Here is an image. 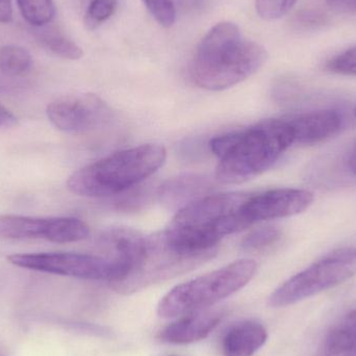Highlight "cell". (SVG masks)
Instances as JSON below:
<instances>
[{
  "label": "cell",
  "instance_id": "cell-1",
  "mask_svg": "<svg viewBox=\"0 0 356 356\" xmlns=\"http://www.w3.org/2000/svg\"><path fill=\"white\" fill-rule=\"evenodd\" d=\"M294 144L286 119H270L209 142L219 160L216 177L222 184H242L271 168Z\"/></svg>",
  "mask_w": 356,
  "mask_h": 356
},
{
  "label": "cell",
  "instance_id": "cell-2",
  "mask_svg": "<svg viewBox=\"0 0 356 356\" xmlns=\"http://www.w3.org/2000/svg\"><path fill=\"white\" fill-rule=\"evenodd\" d=\"M267 58L263 46L243 39L238 25L218 23L197 48L190 67L191 79L201 89L222 91L252 76Z\"/></svg>",
  "mask_w": 356,
  "mask_h": 356
},
{
  "label": "cell",
  "instance_id": "cell-3",
  "mask_svg": "<svg viewBox=\"0 0 356 356\" xmlns=\"http://www.w3.org/2000/svg\"><path fill=\"white\" fill-rule=\"evenodd\" d=\"M249 194L207 195L178 211L168 228V238L179 248L195 253H215L220 241L248 227L242 207Z\"/></svg>",
  "mask_w": 356,
  "mask_h": 356
},
{
  "label": "cell",
  "instance_id": "cell-4",
  "mask_svg": "<svg viewBox=\"0 0 356 356\" xmlns=\"http://www.w3.org/2000/svg\"><path fill=\"white\" fill-rule=\"evenodd\" d=\"M167 152L159 144H145L121 150L79 169L67 186L83 197H108L137 186L166 162Z\"/></svg>",
  "mask_w": 356,
  "mask_h": 356
},
{
  "label": "cell",
  "instance_id": "cell-5",
  "mask_svg": "<svg viewBox=\"0 0 356 356\" xmlns=\"http://www.w3.org/2000/svg\"><path fill=\"white\" fill-rule=\"evenodd\" d=\"M215 253H195L177 246L161 232L144 236L143 242L125 273L110 282L115 292L122 295L139 292L147 286L191 271L213 259Z\"/></svg>",
  "mask_w": 356,
  "mask_h": 356
},
{
  "label": "cell",
  "instance_id": "cell-6",
  "mask_svg": "<svg viewBox=\"0 0 356 356\" xmlns=\"http://www.w3.org/2000/svg\"><path fill=\"white\" fill-rule=\"evenodd\" d=\"M257 269V263L252 259H241L178 284L161 299L158 315L170 319L209 309L244 288Z\"/></svg>",
  "mask_w": 356,
  "mask_h": 356
},
{
  "label": "cell",
  "instance_id": "cell-7",
  "mask_svg": "<svg viewBox=\"0 0 356 356\" xmlns=\"http://www.w3.org/2000/svg\"><path fill=\"white\" fill-rule=\"evenodd\" d=\"M356 275V248L345 247L328 253L286 280L269 297L272 307H284L339 286Z\"/></svg>",
  "mask_w": 356,
  "mask_h": 356
},
{
  "label": "cell",
  "instance_id": "cell-8",
  "mask_svg": "<svg viewBox=\"0 0 356 356\" xmlns=\"http://www.w3.org/2000/svg\"><path fill=\"white\" fill-rule=\"evenodd\" d=\"M8 261L16 267L54 275L90 280H118L123 267L108 257L72 252L29 253L13 254Z\"/></svg>",
  "mask_w": 356,
  "mask_h": 356
},
{
  "label": "cell",
  "instance_id": "cell-9",
  "mask_svg": "<svg viewBox=\"0 0 356 356\" xmlns=\"http://www.w3.org/2000/svg\"><path fill=\"white\" fill-rule=\"evenodd\" d=\"M46 114L54 127L73 135L102 129L112 117L110 106L102 98L91 93L72 94L58 98L48 104Z\"/></svg>",
  "mask_w": 356,
  "mask_h": 356
},
{
  "label": "cell",
  "instance_id": "cell-10",
  "mask_svg": "<svg viewBox=\"0 0 356 356\" xmlns=\"http://www.w3.org/2000/svg\"><path fill=\"white\" fill-rule=\"evenodd\" d=\"M314 202V195L300 188H274L249 195L242 207L249 226L257 222L291 217L303 213Z\"/></svg>",
  "mask_w": 356,
  "mask_h": 356
},
{
  "label": "cell",
  "instance_id": "cell-11",
  "mask_svg": "<svg viewBox=\"0 0 356 356\" xmlns=\"http://www.w3.org/2000/svg\"><path fill=\"white\" fill-rule=\"evenodd\" d=\"M292 129L294 144L315 145L336 136L342 127V117L337 111L322 110L286 119Z\"/></svg>",
  "mask_w": 356,
  "mask_h": 356
},
{
  "label": "cell",
  "instance_id": "cell-12",
  "mask_svg": "<svg viewBox=\"0 0 356 356\" xmlns=\"http://www.w3.org/2000/svg\"><path fill=\"white\" fill-rule=\"evenodd\" d=\"M223 312L204 309L188 314L177 322L169 324L161 332L163 342L175 345H186L207 338L223 319Z\"/></svg>",
  "mask_w": 356,
  "mask_h": 356
},
{
  "label": "cell",
  "instance_id": "cell-13",
  "mask_svg": "<svg viewBox=\"0 0 356 356\" xmlns=\"http://www.w3.org/2000/svg\"><path fill=\"white\" fill-rule=\"evenodd\" d=\"M211 188V181L199 175H182L161 186L158 196L169 209L179 211L182 207L203 197Z\"/></svg>",
  "mask_w": 356,
  "mask_h": 356
},
{
  "label": "cell",
  "instance_id": "cell-14",
  "mask_svg": "<svg viewBox=\"0 0 356 356\" xmlns=\"http://www.w3.org/2000/svg\"><path fill=\"white\" fill-rule=\"evenodd\" d=\"M267 339V330L261 323L245 321L236 324L224 337V356H253L266 344Z\"/></svg>",
  "mask_w": 356,
  "mask_h": 356
},
{
  "label": "cell",
  "instance_id": "cell-15",
  "mask_svg": "<svg viewBox=\"0 0 356 356\" xmlns=\"http://www.w3.org/2000/svg\"><path fill=\"white\" fill-rule=\"evenodd\" d=\"M320 356H356V300L330 328Z\"/></svg>",
  "mask_w": 356,
  "mask_h": 356
},
{
  "label": "cell",
  "instance_id": "cell-16",
  "mask_svg": "<svg viewBox=\"0 0 356 356\" xmlns=\"http://www.w3.org/2000/svg\"><path fill=\"white\" fill-rule=\"evenodd\" d=\"M47 218L0 215V238L13 240L44 238Z\"/></svg>",
  "mask_w": 356,
  "mask_h": 356
},
{
  "label": "cell",
  "instance_id": "cell-17",
  "mask_svg": "<svg viewBox=\"0 0 356 356\" xmlns=\"http://www.w3.org/2000/svg\"><path fill=\"white\" fill-rule=\"evenodd\" d=\"M89 236V226L77 218H47L44 238L49 242L66 244L86 240Z\"/></svg>",
  "mask_w": 356,
  "mask_h": 356
},
{
  "label": "cell",
  "instance_id": "cell-18",
  "mask_svg": "<svg viewBox=\"0 0 356 356\" xmlns=\"http://www.w3.org/2000/svg\"><path fill=\"white\" fill-rule=\"evenodd\" d=\"M48 25L40 27L35 31L38 41L46 49L66 60H76L83 58V49L74 41L69 39L58 27Z\"/></svg>",
  "mask_w": 356,
  "mask_h": 356
},
{
  "label": "cell",
  "instance_id": "cell-19",
  "mask_svg": "<svg viewBox=\"0 0 356 356\" xmlns=\"http://www.w3.org/2000/svg\"><path fill=\"white\" fill-rule=\"evenodd\" d=\"M33 68V58L21 46L6 45L0 48V72L6 76L23 77Z\"/></svg>",
  "mask_w": 356,
  "mask_h": 356
},
{
  "label": "cell",
  "instance_id": "cell-20",
  "mask_svg": "<svg viewBox=\"0 0 356 356\" xmlns=\"http://www.w3.org/2000/svg\"><path fill=\"white\" fill-rule=\"evenodd\" d=\"M21 16L35 29L50 24L56 16L54 0H16Z\"/></svg>",
  "mask_w": 356,
  "mask_h": 356
},
{
  "label": "cell",
  "instance_id": "cell-21",
  "mask_svg": "<svg viewBox=\"0 0 356 356\" xmlns=\"http://www.w3.org/2000/svg\"><path fill=\"white\" fill-rule=\"evenodd\" d=\"M282 238V232L273 226L257 228L247 234L242 241V248L247 252H261L277 244Z\"/></svg>",
  "mask_w": 356,
  "mask_h": 356
},
{
  "label": "cell",
  "instance_id": "cell-22",
  "mask_svg": "<svg viewBox=\"0 0 356 356\" xmlns=\"http://www.w3.org/2000/svg\"><path fill=\"white\" fill-rule=\"evenodd\" d=\"M117 0H91L85 16V24L89 29H97L114 14Z\"/></svg>",
  "mask_w": 356,
  "mask_h": 356
},
{
  "label": "cell",
  "instance_id": "cell-23",
  "mask_svg": "<svg viewBox=\"0 0 356 356\" xmlns=\"http://www.w3.org/2000/svg\"><path fill=\"white\" fill-rule=\"evenodd\" d=\"M330 23L325 13L319 10H301L293 18L295 29L303 31H314L323 29Z\"/></svg>",
  "mask_w": 356,
  "mask_h": 356
},
{
  "label": "cell",
  "instance_id": "cell-24",
  "mask_svg": "<svg viewBox=\"0 0 356 356\" xmlns=\"http://www.w3.org/2000/svg\"><path fill=\"white\" fill-rule=\"evenodd\" d=\"M297 0H257V14L265 20H276L288 14Z\"/></svg>",
  "mask_w": 356,
  "mask_h": 356
},
{
  "label": "cell",
  "instance_id": "cell-25",
  "mask_svg": "<svg viewBox=\"0 0 356 356\" xmlns=\"http://www.w3.org/2000/svg\"><path fill=\"white\" fill-rule=\"evenodd\" d=\"M146 8L162 26L170 27L177 19L175 6L171 0H143Z\"/></svg>",
  "mask_w": 356,
  "mask_h": 356
},
{
  "label": "cell",
  "instance_id": "cell-26",
  "mask_svg": "<svg viewBox=\"0 0 356 356\" xmlns=\"http://www.w3.org/2000/svg\"><path fill=\"white\" fill-rule=\"evenodd\" d=\"M325 68L336 74L356 75V46L328 60Z\"/></svg>",
  "mask_w": 356,
  "mask_h": 356
},
{
  "label": "cell",
  "instance_id": "cell-27",
  "mask_svg": "<svg viewBox=\"0 0 356 356\" xmlns=\"http://www.w3.org/2000/svg\"><path fill=\"white\" fill-rule=\"evenodd\" d=\"M148 197H149V192L146 190H140L138 192L131 193V194L127 195V197H124L122 200L118 201L119 207H123V209H131V207H136L138 205L144 204L147 202Z\"/></svg>",
  "mask_w": 356,
  "mask_h": 356
},
{
  "label": "cell",
  "instance_id": "cell-28",
  "mask_svg": "<svg viewBox=\"0 0 356 356\" xmlns=\"http://www.w3.org/2000/svg\"><path fill=\"white\" fill-rule=\"evenodd\" d=\"M332 10L341 14H356V0H326Z\"/></svg>",
  "mask_w": 356,
  "mask_h": 356
},
{
  "label": "cell",
  "instance_id": "cell-29",
  "mask_svg": "<svg viewBox=\"0 0 356 356\" xmlns=\"http://www.w3.org/2000/svg\"><path fill=\"white\" fill-rule=\"evenodd\" d=\"M18 125V119L8 111L6 106L0 104V127L4 129H10V127H17Z\"/></svg>",
  "mask_w": 356,
  "mask_h": 356
},
{
  "label": "cell",
  "instance_id": "cell-30",
  "mask_svg": "<svg viewBox=\"0 0 356 356\" xmlns=\"http://www.w3.org/2000/svg\"><path fill=\"white\" fill-rule=\"evenodd\" d=\"M12 20V0H0V23H10Z\"/></svg>",
  "mask_w": 356,
  "mask_h": 356
},
{
  "label": "cell",
  "instance_id": "cell-31",
  "mask_svg": "<svg viewBox=\"0 0 356 356\" xmlns=\"http://www.w3.org/2000/svg\"><path fill=\"white\" fill-rule=\"evenodd\" d=\"M178 4L186 10H193L201 6L202 0H177Z\"/></svg>",
  "mask_w": 356,
  "mask_h": 356
},
{
  "label": "cell",
  "instance_id": "cell-32",
  "mask_svg": "<svg viewBox=\"0 0 356 356\" xmlns=\"http://www.w3.org/2000/svg\"><path fill=\"white\" fill-rule=\"evenodd\" d=\"M348 166L350 170L356 175V145L351 149L348 156Z\"/></svg>",
  "mask_w": 356,
  "mask_h": 356
},
{
  "label": "cell",
  "instance_id": "cell-33",
  "mask_svg": "<svg viewBox=\"0 0 356 356\" xmlns=\"http://www.w3.org/2000/svg\"><path fill=\"white\" fill-rule=\"evenodd\" d=\"M355 117H356V108H355Z\"/></svg>",
  "mask_w": 356,
  "mask_h": 356
}]
</instances>
